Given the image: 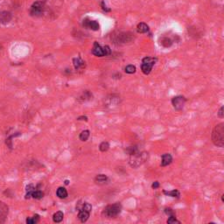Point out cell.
Returning <instances> with one entry per match:
<instances>
[{
    "label": "cell",
    "mask_w": 224,
    "mask_h": 224,
    "mask_svg": "<svg viewBox=\"0 0 224 224\" xmlns=\"http://www.w3.org/2000/svg\"><path fill=\"white\" fill-rule=\"evenodd\" d=\"M56 193H57V196L61 199H65L67 197V191L65 187H62V186H61L57 189Z\"/></svg>",
    "instance_id": "9a60e30c"
},
{
    "label": "cell",
    "mask_w": 224,
    "mask_h": 224,
    "mask_svg": "<svg viewBox=\"0 0 224 224\" xmlns=\"http://www.w3.org/2000/svg\"><path fill=\"white\" fill-rule=\"evenodd\" d=\"M68 183H69V181H68L67 179V180H65V184H66V185H68Z\"/></svg>",
    "instance_id": "1f68e13d"
},
{
    "label": "cell",
    "mask_w": 224,
    "mask_h": 224,
    "mask_svg": "<svg viewBox=\"0 0 224 224\" xmlns=\"http://www.w3.org/2000/svg\"><path fill=\"white\" fill-rule=\"evenodd\" d=\"M165 213H166V214L170 215V216L175 215V212H174L173 209H171V208H166V209H165Z\"/></svg>",
    "instance_id": "4316f807"
},
{
    "label": "cell",
    "mask_w": 224,
    "mask_h": 224,
    "mask_svg": "<svg viewBox=\"0 0 224 224\" xmlns=\"http://www.w3.org/2000/svg\"><path fill=\"white\" fill-rule=\"evenodd\" d=\"M103 52H104V56L110 54L111 51H110L109 47V46H105V47H103Z\"/></svg>",
    "instance_id": "484cf974"
},
{
    "label": "cell",
    "mask_w": 224,
    "mask_h": 224,
    "mask_svg": "<svg viewBox=\"0 0 224 224\" xmlns=\"http://www.w3.org/2000/svg\"><path fill=\"white\" fill-rule=\"evenodd\" d=\"M63 217H64V214H63V212H61V211H58V212H56V213L53 215V220H54V222L59 223V222H61V221L63 220Z\"/></svg>",
    "instance_id": "2e32d148"
},
{
    "label": "cell",
    "mask_w": 224,
    "mask_h": 224,
    "mask_svg": "<svg viewBox=\"0 0 224 224\" xmlns=\"http://www.w3.org/2000/svg\"><path fill=\"white\" fill-rule=\"evenodd\" d=\"M45 1H37L35 2L32 7H31V11L30 13L32 16L33 17H40L42 16L44 10H45Z\"/></svg>",
    "instance_id": "5b68a950"
},
{
    "label": "cell",
    "mask_w": 224,
    "mask_h": 224,
    "mask_svg": "<svg viewBox=\"0 0 224 224\" xmlns=\"http://www.w3.org/2000/svg\"><path fill=\"white\" fill-rule=\"evenodd\" d=\"M89 212L85 211V210H81L79 211V214H78V218L80 219V221L81 222H86L89 217Z\"/></svg>",
    "instance_id": "7c38bea8"
},
{
    "label": "cell",
    "mask_w": 224,
    "mask_h": 224,
    "mask_svg": "<svg viewBox=\"0 0 224 224\" xmlns=\"http://www.w3.org/2000/svg\"><path fill=\"white\" fill-rule=\"evenodd\" d=\"M223 109H224V108H223V107H221V108L220 109L219 112H218V117H219V118H222L224 117V112H223Z\"/></svg>",
    "instance_id": "83f0119b"
},
{
    "label": "cell",
    "mask_w": 224,
    "mask_h": 224,
    "mask_svg": "<svg viewBox=\"0 0 224 224\" xmlns=\"http://www.w3.org/2000/svg\"><path fill=\"white\" fill-rule=\"evenodd\" d=\"M13 15L11 13L7 11H3L0 12V23L2 24H7L12 20Z\"/></svg>",
    "instance_id": "ba28073f"
},
{
    "label": "cell",
    "mask_w": 224,
    "mask_h": 224,
    "mask_svg": "<svg viewBox=\"0 0 224 224\" xmlns=\"http://www.w3.org/2000/svg\"><path fill=\"white\" fill-rule=\"evenodd\" d=\"M121 211H122V205L118 202L115 204L107 206L103 210V214L106 217L113 218V217L118 216L121 213Z\"/></svg>",
    "instance_id": "3957f363"
},
{
    "label": "cell",
    "mask_w": 224,
    "mask_h": 224,
    "mask_svg": "<svg viewBox=\"0 0 224 224\" xmlns=\"http://www.w3.org/2000/svg\"><path fill=\"white\" fill-rule=\"evenodd\" d=\"M92 54L97 57H102L104 56V52H103V47H102L97 42L94 43L93 48H92Z\"/></svg>",
    "instance_id": "9c48e42d"
},
{
    "label": "cell",
    "mask_w": 224,
    "mask_h": 224,
    "mask_svg": "<svg viewBox=\"0 0 224 224\" xmlns=\"http://www.w3.org/2000/svg\"><path fill=\"white\" fill-rule=\"evenodd\" d=\"M81 210H85V211H88V212H91V210H92V206L89 204V203H83V205H82V208H81ZM81 211V210H80Z\"/></svg>",
    "instance_id": "d4e9b609"
},
{
    "label": "cell",
    "mask_w": 224,
    "mask_h": 224,
    "mask_svg": "<svg viewBox=\"0 0 224 224\" xmlns=\"http://www.w3.org/2000/svg\"><path fill=\"white\" fill-rule=\"evenodd\" d=\"M43 196H44V193H43V192L40 191V190H36V189H35V190L33 192V193H32V197L34 198V199H37V200L42 199Z\"/></svg>",
    "instance_id": "ac0fdd59"
},
{
    "label": "cell",
    "mask_w": 224,
    "mask_h": 224,
    "mask_svg": "<svg viewBox=\"0 0 224 224\" xmlns=\"http://www.w3.org/2000/svg\"><path fill=\"white\" fill-rule=\"evenodd\" d=\"M212 141L214 145L218 147L224 146V124L217 125L212 132Z\"/></svg>",
    "instance_id": "6da1fadb"
},
{
    "label": "cell",
    "mask_w": 224,
    "mask_h": 224,
    "mask_svg": "<svg viewBox=\"0 0 224 224\" xmlns=\"http://www.w3.org/2000/svg\"><path fill=\"white\" fill-rule=\"evenodd\" d=\"M157 59L152 58V57H145L142 61V65H141V69L142 72L145 74H149L152 69V67L156 63Z\"/></svg>",
    "instance_id": "277c9868"
},
{
    "label": "cell",
    "mask_w": 224,
    "mask_h": 224,
    "mask_svg": "<svg viewBox=\"0 0 224 224\" xmlns=\"http://www.w3.org/2000/svg\"><path fill=\"white\" fill-rule=\"evenodd\" d=\"M108 181V177L105 174H98L95 178V182L98 185H104Z\"/></svg>",
    "instance_id": "8fae6325"
},
{
    "label": "cell",
    "mask_w": 224,
    "mask_h": 224,
    "mask_svg": "<svg viewBox=\"0 0 224 224\" xmlns=\"http://www.w3.org/2000/svg\"><path fill=\"white\" fill-rule=\"evenodd\" d=\"M152 187L153 189H157V188H159V183L158 181H155V182L152 185Z\"/></svg>",
    "instance_id": "f1b7e54d"
},
{
    "label": "cell",
    "mask_w": 224,
    "mask_h": 224,
    "mask_svg": "<svg viewBox=\"0 0 224 224\" xmlns=\"http://www.w3.org/2000/svg\"><path fill=\"white\" fill-rule=\"evenodd\" d=\"M172 103H173V106L175 109L180 110V109H183V107L186 103V98L182 95L175 96L172 99Z\"/></svg>",
    "instance_id": "8992f818"
},
{
    "label": "cell",
    "mask_w": 224,
    "mask_h": 224,
    "mask_svg": "<svg viewBox=\"0 0 224 224\" xmlns=\"http://www.w3.org/2000/svg\"><path fill=\"white\" fill-rule=\"evenodd\" d=\"M148 158L147 152H139L138 151L131 154L130 157V165L131 166L136 168L141 166Z\"/></svg>",
    "instance_id": "7a4b0ae2"
},
{
    "label": "cell",
    "mask_w": 224,
    "mask_h": 224,
    "mask_svg": "<svg viewBox=\"0 0 224 224\" xmlns=\"http://www.w3.org/2000/svg\"><path fill=\"white\" fill-rule=\"evenodd\" d=\"M221 200H222V201H224V197H223V195L221 196Z\"/></svg>",
    "instance_id": "d6a6232c"
},
{
    "label": "cell",
    "mask_w": 224,
    "mask_h": 224,
    "mask_svg": "<svg viewBox=\"0 0 224 224\" xmlns=\"http://www.w3.org/2000/svg\"><path fill=\"white\" fill-rule=\"evenodd\" d=\"M73 62H74V66L75 69H81V68L84 67V66H85V64H84L85 62L80 58H74L73 60Z\"/></svg>",
    "instance_id": "5bb4252c"
},
{
    "label": "cell",
    "mask_w": 224,
    "mask_h": 224,
    "mask_svg": "<svg viewBox=\"0 0 224 224\" xmlns=\"http://www.w3.org/2000/svg\"><path fill=\"white\" fill-rule=\"evenodd\" d=\"M166 195H168V196H171V197H179V192L176 189L174 190H172V191H164L163 192Z\"/></svg>",
    "instance_id": "44dd1931"
},
{
    "label": "cell",
    "mask_w": 224,
    "mask_h": 224,
    "mask_svg": "<svg viewBox=\"0 0 224 224\" xmlns=\"http://www.w3.org/2000/svg\"><path fill=\"white\" fill-rule=\"evenodd\" d=\"M167 223H169V224H173V223H180V221H178V220L176 219L175 215H172V216H170V217L168 218V220H167Z\"/></svg>",
    "instance_id": "cb8c5ba5"
},
{
    "label": "cell",
    "mask_w": 224,
    "mask_h": 224,
    "mask_svg": "<svg viewBox=\"0 0 224 224\" xmlns=\"http://www.w3.org/2000/svg\"><path fill=\"white\" fill-rule=\"evenodd\" d=\"M83 26L88 28V29H91L93 31H97L100 28V26H99L97 21L89 20L88 19H86L83 20Z\"/></svg>",
    "instance_id": "52a82bcc"
},
{
    "label": "cell",
    "mask_w": 224,
    "mask_h": 224,
    "mask_svg": "<svg viewBox=\"0 0 224 224\" xmlns=\"http://www.w3.org/2000/svg\"><path fill=\"white\" fill-rule=\"evenodd\" d=\"M39 221H40V215L35 214V215L33 216V217L27 218V219H26V223H27V224H35V223L39 222Z\"/></svg>",
    "instance_id": "d6986e66"
},
{
    "label": "cell",
    "mask_w": 224,
    "mask_h": 224,
    "mask_svg": "<svg viewBox=\"0 0 224 224\" xmlns=\"http://www.w3.org/2000/svg\"><path fill=\"white\" fill-rule=\"evenodd\" d=\"M89 135H90L89 131L86 130V131H81V134H80L79 138H80V139H81V141H87V140H88V138H89Z\"/></svg>",
    "instance_id": "ffe728a7"
},
{
    "label": "cell",
    "mask_w": 224,
    "mask_h": 224,
    "mask_svg": "<svg viewBox=\"0 0 224 224\" xmlns=\"http://www.w3.org/2000/svg\"><path fill=\"white\" fill-rule=\"evenodd\" d=\"M173 161V157L169 153H166L162 155V161H161V166H166L170 165Z\"/></svg>",
    "instance_id": "30bf717a"
},
{
    "label": "cell",
    "mask_w": 224,
    "mask_h": 224,
    "mask_svg": "<svg viewBox=\"0 0 224 224\" xmlns=\"http://www.w3.org/2000/svg\"><path fill=\"white\" fill-rule=\"evenodd\" d=\"M109 144L108 142H102L101 143V145H99V150L102 152H105L109 150Z\"/></svg>",
    "instance_id": "7402d4cb"
},
{
    "label": "cell",
    "mask_w": 224,
    "mask_h": 224,
    "mask_svg": "<svg viewBox=\"0 0 224 224\" xmlns=\"http://www.w3.org/2000/svg\"><path fill=\"white\" fill-rule=\"evenodd\" d=\"M137 30H138V33H145L149 31V26L145 23L141 22L138 25Z\"/></svg>",
    "instance_id": "4fadbf2b"
},
{
    "label": "cell",
    "mask_w": 224,
    "mask_h": 224,
    "mask_svg": "<svg viewBox=\"0 0 224 224\" xmlns=\"http://www.w3.org/2000/svg\"><path fill=\"white\" fill-rule=\"evenodd\" d=\"M35 190L33 185H28L26 186V199H30L32 198V193Z\"/></svg>",
    "instance_id": "e0dca14e"
},
{
    "label": "cell",
    "mask_w": 224,
    "mask_h": 224,
    "mask_svg": "<svg viewBox=\"0 0 224 224\" xmlns=\"http://www.w3.org/2000/svg\"><path fill=\"white\" fill-rule=\"evenodd\" d=\"M125 70L127 74H134L136 72V67L133 65H128L125 67Z\"/></svg>",
    "instance_id": "603a6c76"
},
{
    "label": "cell",
    "mask_w": 224,
    "mask_h": 224,
    "mask_svg": "<svg viewBox=\"0 0 224 224\" xmlns=\"http://www.w3.org/2000/svg\"><path fill=\"white\" fill-rule=\"evenodd\" d=\"M77 120H85V121H88V118L87 117H79L78 118H77Z\"/></svg>",
    "instance_id": "4dcf8cb0"
},
{
    "label": "cell",
    "mask_w": 224,
    "mask_h": 224,
    "mask_svg": "<svg viewBox=\"0 0 224 224\" xmlns=\"http://www.w3.org/2000/svg\"><path fill=\"white\" fill-rule=\"evenodd\" d=\"M102 9H103L105 12H107V13H108V12H110V9H108V8H107V6L104 5V2H102Z\"/></svg>",
    "instance_id": "f546056e"
}]
</instances>
